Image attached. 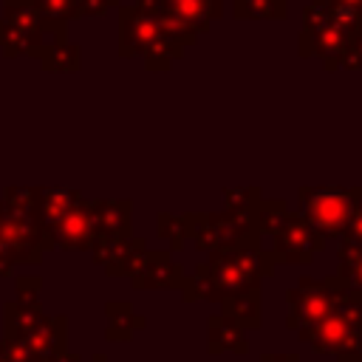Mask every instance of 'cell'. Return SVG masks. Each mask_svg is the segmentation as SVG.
I'll return each instance as SVG.
<instances>
[{
    "instance_id": "24",
    "label": "cell",
    "mask_w": 362,
    "mask_h": 362,
    "mask_svg": "<svg viewBox=\"0 0 362 362\" xmlns=\"http://www.w3.org/2000/svg\"><path fill=\"white\" fill-rule=\"evenodd\" d=\"M260 362H300L297 354H263Z\"/></svg>"
},
{
    "instance_id": "7",
    "label": "cell",
    "mask_w": 362,
    "mask_h": 362,
    "mask_svg": "<svg viewBox=\"0 0 362 362\" xmlns=\"http://www.w3.org/2000/svg\"><path fill=\"white\" fill-rule=\"evenodd\" d=\"M351 37L337 28L331 20L314 23V25H303L300 31V57H320L325 62L328 71H334L348 48Z\"/></svg>"
},
{
    "instance_id": "16",
    "label": "cell",
    "mask_w": 362,
    "mask_h": 362,
    "mask_svg": "<svg viewBox=\"0 0 362 362\" xmlns=\"http://www.w3.org/2000/svg\"><path fill=\"white\" fill-rule=\"evenodd\" d=\"M107 317H110V331H107L110 339H127L133 334V328L144 322L141 317H136L130 311L127 303H110L107 305Z\"/></svg>"
},
{
    "instance_id": "14",
    "label": "cell",
    "mask_w": 362,
    "mask_h": 362,
    "mask_svg": "<svg viewBox=\"0 0 362 362\" xmlns=\"http://www.w3.org/2000/svg\"><path fill=\"white\" fill-rule=\"evenodd\" d=\"M339 266H337V274L354 288L362 294V243L359 240H348V238H339Z\"/></svg>"
},
{
    "instance_id": "18",
    "label": "cell",
    "mask_w": 362,
    "mask_h": 362,
    "mask_svg": "<svg viewBox=\"0 0 362 362\" xmlns=\"http://www.w3.org/2000/svg\"><path fill=\"white\" fill-rule=\"evenodd\" d=\"M37 14L48 23H65L71 17H79V0H31Z\"/></svg>"
},
{
    "instance_id": "22",
    "label": "cell",
    "mask_w": 362,
    "mask_h": 362,
    "mask_svg": "<svg viewBox=\"0 0 362 362\" xmlns=\"http://www.w3.org/2000/svg\"><path fill=\"white\" fill-rule=\"evenodd\" d=\"M354 192V215L348 221V229L342 238L348 240H359L362 243V189H351Z\"/></svg>"
},
{
    "instance_id": "8",
    "label": "cell",
    "mask_w": 362,
    "mask_h": 362,
    "mask_svg": "<svg viewBox=\"0 0 362 362\" xmlns=\"http://www.w3.org/2000/svg\"><path fill=\"white\" fill-rule=\"evenodd\" d=\"M51 235L54 243H59L62 249H88L96 238L93 229V204L88 201H76L51 229H45Z\"/></svg>"
},
{
    "instance_id": "25",
    "label": "cell",
    "mask_w": 362,
    "mask_h": 362,
    "mask_svg": "<svg viewBox=\"0 0 362 362\" xmlns=\"http://www.w3.org/2000/svg\"><path fill=\"white\" fill-rule=\"evenodd\" d=\"M331 3H345V6H356V8H362V0H331Z\"/></svg>"
},
{
    "instance_id": "20",
    "label": "cell",
    "mask_w": 362,
    "mask_h": 362,
    "mask_svg": "<svg viewBox=\"0 0 362 362\" xmlns=\"http://www.w3.org/2000/svg\"><path fill=\"white\" fill-rule=\"evenodd\" d=\"M158 235L170 240L173 249H181L184 240L189 238V229H187V215H158Z\"/></svg>"
},
{
    "instance_id": "9",
    "label": "cell",
    "mask_w": 362,
    "mask_h": 362,
    "mask_svg": "<svg viewBox=\"0 0 362 362\" xmlns=\"http://www.w3.org/2000/svg\"><path fill=\"white\" fill-rule=\"evenodd\" d=\"M181 280L184 269L173 260L170 252H147L133 274L136 288H181Z\"/></svg>"
},
{
    "instance_id": "1",
    "label": "cell",
    "mask_w": 362,
    "mask_h": 362,
    "mask_svg": "<svg viewBox=\"0 0 362 362\" xmlns=\"http://www.w3.org/2000/svg\"><path fill=\"white\" fill-rule=\"evenodd\" d=\"M274 274L272 252H263L260 243H240L229 249L209 252V260L201 263L189 277L181 280L184 297L192 300H212L221 303L229 294L260 288V280Z\"/></svg>"
},
{
    "instance_id": "6",
    "label": "cell",
    "mask_w": 362,
    "mask_h": 362,
    "mask_svg": "<svg viewBox=\"0 0 362 362\" xmlns=\"http://www.w3.org/2000/svg\"><path fill=\"white\" fill-rule=\"evenodd\" d=\"M272 260L274 263H311L317 252H322L325 240L308 226V221L297 212H286L277 229L272 232Z\"/></svg>"
},
{
    "instance_id": "3",
    "label": "cell",
    "mask_w": 362,
    "mask_h": 362,
    "mask_svg": "<svg viewBox=\"0 0 362 362\" xmlns=\"http://www.w3.org/2000/svg\"><path fill=\"white\" fill-rule=\"evenodd\" d=\"M348 288H351V286H348L339 274L322 277V280L300 277L297 286H291L288 294H286V300H288V320H286V325H288L297 337H303L305 331H311L317 322H322V320L334 311L337 300H339Z\"/></svg>"
},
{
    "instance_id": "17",
    "label": "cell",
    "mask_w": 362,
    "mask_h": 362,
    "mask_svg": "<svg viewBox=\"0 0 362 362\" xmlns=\"http://www.w3.org/2000/svg\"><path fill=\"white\" fill-rule=\"evenodd\" d=\"M42 65L48 71H76L79 68V48L68 40L57 42L45 57H42Z\"/></svg>"
},
{
    "instance_id": "15",
    "label": "cell",
    "mask_w": 362,
    "mask_h": 362,
    "mask_svg": "<svg viewBox=\"0 0 362 362\" xmlns=\"http://www.w3.org/2000/svg\"><path fill=\"white\" fill-rule=\"evenodd\" d=\"M238 20H280L286 17V0H232Z\"/></svg>"
},
{
    "instance_id": "5",
    "label": "cell",
    "mask_w": 362,
    "mask_h": 362,
    "mask_svg": "<svg viewBox=\"0 0 362 362\" xmlns=\"http://www.w3.org/2000/svg\"><path fill=\"white\" fill-rule=\"evenodd\" d=\"M303 218L322 240H339L354 215V192L345 187H300Z\"/></svg>"
},
{
    "instance_id": "2",
    "label": "cell",
    "mask_w": 362,
    "mask_h": 362,
    "mask_svg": "<svg viewBox=\"0 0 362 362\" xmlns=\"http://www.w3.org/2000/svg\"><path fill=\"white\" fill-rule=\"evenodd\" d=\"M314 354H334L339 362H362V294L348 288L334 311L300 337Z\"/></svg>"
},
{
    "instance_id": "11",
    "label": "cell",
    "mask_w": 362,
    "mask_h": 362,
    "mask_svg": "<svg viewBox=\"0 0 362 362\" xmlns=\"http://www.w3.org/2000/svg\"><path fill=\"white\" fill-rule=\"evenodd\" d=\"M206 348H209V354H223V351L246 354L249 351L246 331L235 320H229L226 314H212L209 331H206Z\"/></svg>"
},
{
    "instance_id": "4",
    "label": "cell",
    "mask_w": 362,
    "mask_h": 362,
    "mask_svg": "<svg viewBox=\"0 0 362 362\" xmlns=\"http://www.w3.org/2000/svg\"><path fill=\"white\" fill-rule=\"evenodd\" d=\"M119 42H122V57L141 54L147 68H153V71H167L170 62L184 54V45L173 42L170 37H164L158 31L156 20L147 17L139 8H122Z\"/></svg>"
},
{
    "instance_id": "13",
    "label": "cell",
    "mask_w": 362,
    "mask_h": 362,
    "mask_svg": "<svg viewBox=\"0 0 362 362\" xmlns=\"http://www.w3.org/2000/svg\"><path fill=\"white\" fill-rule=\"evenodd\" d=\"M223 303V311L229 320H235L243 331H255L260 328V288H246V291H238V294H229L221 300Z\"/></svg>"
},
{
    "instance_id": "21",
    "label": "cell",
    "mask_w": 362,
    "mask_h": 362,
    "mask_svg": "<svg viewBox=\"0 0 362 362\" xmlns=\"http://www.w3.org/2000/svg\"><path fill=\"white\" fill-rule=\"evenodd\" d=\"M339 68H348V71H362V31L356 37H351L342 59H339Z\"/></svg>"
},
{
    "instance_id": "12",
    "label": "cell",
    "mask_w": 362,
    "mask_h": 362,
    "mask_svg": "<svg viewBox=\"0 0 362 362\" xmlns=\"http://www.w3.org/2000/svg\"><path fill=\"white\" fill-rule=\"evenodd\" d=\"M130 226L127 201H96L93 204V229L96 238H122Z\"/></svg>"
},
{
    "instance_id": "10",
    "label": "cell",
    "mask_w": 362,
    "mask_h": 362,
    "mask_svg": "<svg viewBox=\"0 0 362 362\" xmlns=\"http://www.w3.org/2000/svg\"><path fill=\"white\" fill-rule=\"evenodd\" d=\"M161 8L175 17L184 28H189L195 37L209 28V20L221 17V0H158Z\"/></svg>"
},
{
    "instance_id": "23",
    "label": "cell",
    "mask_w": 362,
    "mask_h": 362,
    "mask_svg": "<svg viewBox=\"0 0 362 362\" xmlns=\"http://www.w3.org/2000/svg\"><path fill=\"white\" fill-rule=\"evenodd\" d=\"M110 6H116V0H79V14L96 17V14H105Z\"/></svg>"
},
{
    "instance_id": "19",
    "label": "cell",
    "mask_w": 362,
    "mask_h": 362,
    "mask_svg": "<svg viewBox=\"0 0 362 362\" xmlns=\"http://www.w3.org/2000/svg\"><path fill=\"white\" fill-rule=\"evenodd\" d=\"M226 204L232 212H246V215H257L260 206V189L257 187H238V189H226L223 192Z\"/></svg>"
}]
</instances>
